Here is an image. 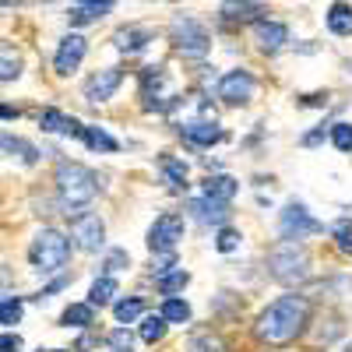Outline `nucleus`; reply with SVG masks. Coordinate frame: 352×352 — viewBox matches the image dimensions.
<instances>
[{"instance_id": "nucleus-8", "label": "nucleus", "mask_w": 352, "mask_h": 352, "mask_svg": "<svg viewBox=\"0 0 352 352\" xmlns=\"http://www.w3.org/2000/svg\"><path fill=\"white\" fill-rule=\"evenodd\" d=\"M71 236H74V243H78L81 250L96 254V250H102V243H106V226H102V219L92 215V212H78V215L71 219Z\"/></svg>"}, {"instance_id": "nucleus-7", "label": "nucleus", "mask_w": 352, "mask_h": 352, "mask_svg": "<svg viewBox=\"0 0 352 352\" xmlns=\"http://www.w3.org/2000/svg\"><path fill=\"white\" fill-rule=\"evenodd\" d=\"M184 240V215L176 212H166L152 222L148 229V250L152 254H166V250H176V243Z\"/></svg>"}, {"instance_id": "nucleus-31", "label": "nucleus", "mask_w": 352, "mask_h": 352, "mask_svg": "<svg viewBox=\"0 0 352 352\" xmlns=\"http://www.w3.org/2000/svg\"><path fill=\"white\" fill-rule=\"evenodd\" d=\"M331 141L338 152H352V124H335L331 127Z\"/></svg>"}, {"instance_id": "nucleus-12", "label": "nucleus", "mask_w": 352, "mask_h": 352, "mask_svg": "<svg viewBox=\"0 0 352 352\" xmlns=\"http://www.w3.org/2000/svg\"><path fill=\"white\" fill-rule=\"evenodd\" d=\"M187 212H194V219L204 222V226H222V222L229 219V204L204 194V197H194V201L187 204Z\"/></svg>"}, {"instance_id": "nucleus-32", "label": "nucleus", "mask_w": 352, "mask_h": 352, "mask_svg": "<svg viewBox=\"0 0 352 352\" xmlns=\"http://www.w3.org/2000/svg\"><path fill=\"white\" fill-rule=\"evenodd\" d=\"M236 247H240V232H236V229H219V236H215V250L232 254Z\"/></svg>"}, {"instance_id": "nucleus-5", "label": "nucleus", "mask_w": 352, "mask_h": 352, "mask_svg": "<svg viewBox=\"0 0 352 352\" xmlns=\"http://www.w3.org/2000/svg\"><path fill=\"white\" fill-rule=\"evenodd\" d=\"M169 39H173L176 53L187 56V60H201V56H208V50H212L208 28H204L197 18H187V14L173 18V25H169Z\"/></svg>"}, {"instance_id": "nucleus-20", "label": "nucleus", "mask_w": 352, "mask_h": 352, "mask_svg": "<svg viewBox=\"0 0 352 352\" xmlns=\"http://www.w3.org/2000/svg\"><path fill=\"white\" fill-rule=\"evenodd\" d=\"M236 190H240V184L232 180V176H208V180H204V194L219 197V201H226V204L236 197Z\"/></svg>"}, {"instance_id": "nucleus-33", "label": "nucleus", "mask_w": 352, "mask_h": 352, "mask_svg": "<svg viewBox=\"0 0 352 352\" xmlns=\"http://www.w3.org/2000/svg\"><path fill=\"white\" fill-rule=\"evenodd\" d=\"M109 349H113V352H131V349H134V335H131L127 328H116V331L109 335Z\"/></svg>"}, {"instance_id": "nucleus-16", "label": "nucleus", "mask_w": 352, "mask_h": 352, "mask_svg": "<svg viewBox=\"0 0 352 352\" xmlns=\"http://www.w3.org/2000/svg\"><path fill=\"white\" fill-rule=\"evenodd\" d=\"M184 138L190 144H201V148H212L226 138V131L215 124V120H194V124H184Z\"/></svg>"}, {"instance_id": "nucleus-37", "label": "nucleus", "mask_w": 352, "mask_h": 352, "mask_svg": "<svg viewBox=\"0 0 352 352\" xmlns=\"http://www.w3.org/2000/svg\"><path fill=\"white\" fill-rule=\"evenodd\" d=\"M127 264H131L127 250H113V254L106 257V268H109V272H120V268H127Z\"/></svg>"}, {"instance_id": "nucleus-1", "label": "nucleus", "mask_w": 352, "mask_h": 352, "mask_svg": "<svg viewBox=\"0 0 352 352\" xmlns=\"http://www.w3.org/2000/svg\"><path fill=\"white\" fill-rule=\"evenodd\" d=\"M307 320H310V303L296 292H289V296H278L275 303L261 310L254 331L264 345H289L303 335Z\"/></svg>"}, {"instance_id": "nucleus-3", "label": "nucleus", "mask_w": 352, "mask_h": 352, "mask_svg": "<svg viewBox=\"0 0 352 352\" xmlns=\"http://www.w3.org/2000/svg\"><path fill=\"white\" fill-rule=\"evenodd\" d=\"M28 261H32L36 272H43V275L60 272L64 264L71 261V240L64 236V232H56V229H39L32 247H28Z\"/></svg>"}, {"instance_id": "nucleus-15", "label": "nucleus", "mask_w": 352, "mask_h": 352, "mask_svg": "<svg viewBox=\"0 0 352 352\" xmlns=\"http://www.w3.org/2000/svg\"><path fill=\"white\" fill-rule=\"evenodd\" d=\"M257 14H264L261 4H254V0H226V4L219 8V18L226 25H247V21H261Z\"/></svg>"}, {"instance_id": "nucleus-4", "label": "nucleus", "mask_w": 352, "mask_h": 352, "mask_svg": "<svg viewBox=\"0 0 352 352\" xmlns=\"http://www.w3.org/2000/svg\"><path fill=\"white\" fill-rule=\"evenodd\" d=\"M268 268L278 282L292 285V282H303L310 275V257L300 247V240H282L278 247H272L268 254Z\"/></svg>"}, {"instance_id": "nucleus-22", "label": "nucleus", "mask_w": 352, "mask_h": 352, "mask_svg": "<svg viewBox=\"0 0 352 352\" xmlns=\"http://www.w3.org/2000/svg\"><path fill=\"white\" fill-rule=\"evenodd\" d=\"M159 169H162V176H166L169 187H187V166H184L180 159L162 155V159H159Z\"/></svg>"}, {"instance_id": "nucleus-17", "label": "nucleus", "mask_w": 352, "mask_h": 352, "mask_svg": "<svg viewBox=\"0 0 352 352\" xmlns=\"http://www.w3.org/2000/svg\"><path fill=\"white\" fill-rule=\"evenodd\" d=\"M39 127L50 131V134H78L81 138V124L74 116H64L60 109H43L39 113Z\"/></svg>"}, {"instance_id": "nucleus-24", "label": "nucleus", "mask_w": 352, "mask_h": 352, "mask_svg": "<svg viewBox=\"0 0 352 352\" xmlns=\"http://www.w3.org/2000/svg\"><path fill=\"white\" fill-rule=\"evenodd\" d=\"M187 282H190V275H187L184 268L166 272V275H159V278H155V285H159L162 296H176V292H184V289H187Z\"/></svg>"}, {"instance_id": "nucleus-19", "label": "nucleus", "mask_w": 352, "mask_h": 352, "mask_svg": "<svg viewBox=\"0 0 352 352\" xmlns=\"http://www.w3.org/2000/svg\"><path fill=\"white\" fill-rule=\"evenodd\" d=\"M328 28L335 36H352V8L342 4V0H335V4L328 8Z\"/></svg>"}, {"instance_id": "nucleus-9", "label": "nucleus", "mask_w": 352, "mask_h": 352, "mask_svg": "<svg viewBox=\"0 0 352 352\" xmlns=\"http://www.w3.org/2000/svg\"><path fill=\"white\" fill-rule=\"evenodd\" d=\"M254 74L250 71H243V67H236V71H229V74H222V81H219V99L226 102V106H247L250 99H254Z\"/></svg>"}, {"instance_id": "nucleus-10", "label": "nucleus", "mask_w": 352, "mask_h": 352, "mask_svg": "<svg viewBox=\"0 0 352 352\" xmlns=\"http://www.w3.org/2000/svg\"><path fill=\"white\" fill-rule=\"evenodd\" d=\"M124 85V71L120 67H106V71H99L96 78H88V85H85V99L92 102V106H99V102H109L113 96H116V88Z\"/></svg>"}, {"instance_id": "nucleus-2", "label": "nucleus", "mask_w": 352, "mask_h": 352, "mask_svg": "<svg viewBox=\"0 0 352 352\" xmlns=\"http://www.w3.org/2000/svg\"><path fill=\"white\" fill-rule=\"evenodd\" d=\"M53 180H56V197H60V204L67 208V215L74 208H85V204L96 197V190H99L96 173L85 169L81 162H60Z\"/></svg>"}, {"instance_id": "nucleus-23", "label": "nucleus", "mask_w": 352, "mask_h": 352, "mask_svg": "<svg viewBox=\"0 0 352 352\" xmlns=\"http://www.w3.org/2000/svg\"><path fill=\"white\" fill-rule=\"evenodd\" d=\"M116 278L113 275H102V278H96V285H92V292H88V303H96V307H106V303H113V296H116Z\"/></svg>"}, {"instance_id": "nucleus-30", "label": "nucleus", "mask_w": 352, "mask_h": 352, "mask_svg": "<svg viewBox=\"0 0 352 352\" xmlns=\"http://www.w3.org/2000/svg\"><path fill=\"white\" fill-rule=\"evenodd\" d=\"M18 320H21V300L18 296H4V303H0V324L14 328Z\"/></svg>"}, {"instance_id": "nucleus-35", "label": "nucleus", "mask_w": 352, "mask_h": 352, "mask_svg": "<svg viewBox=\"0 0 352 352\" xmlns=\"http://www.w3.org/2000/svg\"><path fill=\"white\" fill-rule=\"evenodd\" d=\"M335 240H338V247L342 250H352V219H342V222H335Z\"/></svg>"}, {"instance_id": "nucleus-28", "label": "nucleus", "mask_w": 352, "mask_h": 352, "mask_svg": "<svg viewBox=\"0 0 352 352\" xmlns=\"http://www.w3.org/2000/svg\"><path fill=\"white\" fill-rule=\"evenodd\" d=\"M166 328H169V320L162 317V310H159V314H152V317H144V324H141V342L155 345V342L166 335Z\"/></svg>"}, {"instance_id": "nucleus-38", "label": "nucleus", "mask_w": 352, "mask_h": 352, "mask_svg": "<svg viewBox=\"0 0 352 352\" xmlns=\"http://www.w3.org/2000/svg\"><path fill=\"white\" fill-rule=\"evenodd\" d=\"M18 349H21V338L4 331V338H0V352H18Z\"/></svg>"}, {"instance_id": "nucleus-11", "label": "nucleus", "mask_w": 352, "mask_h": 352, "mask_svg": "<svg viewBox=\"0 0 352 352\" xmlns=\"http://www.w3.org/2000/svg\"><path fill=\"white\" fill-rule=\"evenodd\" d=\"M85 53H88V43H85L81 36H64L60 46H56V56H53L56 74H71V71H78V64L85 60Z\"/></svg>"}, {"instance_id": "nucleus-41", "label": "nucleus", "mask_w": 352, "mask_h": 352, "mask_svg": "<svg viewBox=\"0 0 352 352\" xmlns=\"http://www.w3.org/2000/svg\"><path fill=\"white\" fill-rule=\"evenodd\" d=\"M39 352H46V349H39Z\"/></svg>"}, {"instance_id": "nucleus-26", "label": "nucleus", "mask_w": 352, "mask_h": 352, "mask_svg": "<svg viewBox=\"0 0 352 352\" xmlns=\"http://www.w3.org/2000/svg\"><path fill=\"white\" fill-rule=\"evenodd\" d=\"M113 314H116L120 324H134V320L144 314V300L141 296H127V300H120V303L113 307Z\"/></svg>"}, {"instance_id": "nucleus-40", "label": "nucleus", "mask_w": 352, "mask_h": 352, "mask_svg": "<svg viewBox=\"0 0 352 352\" xmlns=\"http://www.w3.org/2000/svg\"><path fill=\"white\" fill-rule=\"evenodd\" d=\"M349 352H352V345H349Z\"/></svg>"}, {"instance_id": "nucleus-39", "label": "nucleus", "mask_w": 352, "mask_h": 352, "mask_svg": "<svg viewBox=\"0 0 352 352\" xmlns=\"http://www.w3.org/2000/svg\"><path fill=\"white\" fill-rule=\"evenodd\" d=\"M317 141H324V127H320V131H310V134L303 138V144H307V148H310V144H317Z\"/></svg>"}, {"instance_id": "nucleus-29", "label": "nucleus", "mask_w": 352, "mask_h": 352, "mask_svg": "<svg viewBox=\"0 0 352 352\" xmlns=\"http://www.w3.org/2000/svg\"><path fill=\"white\" fill-rule=\"evenodd\" d=\"M4 152H8V155H21L25 166H32V162L39 159V152L32 148V144L21 141V138H11V134H4Z\"/></svg>"}, {"instance_id": "nucleus-13", "label": "nucleus", "mask_w": 352, "mask_h": 352, "mask_svg": "<svg viewBox=\"0 0 352 352\" xmlns=\"http://www.w3.org/2000/svg\"><path fill=\"white\" fill-rule=\"evenodd\" d=\"M152 39H155L152 28H144V25H127V28H116L113 46L120 50V53H127V56H134V53H141L144 46H148Z\"/></svg>"}, {"instance_id": "nucleus-21", "label": "nucleus", "mask_w": 352, "mask_h": 352, "mask_svg": "<svg viewBox=\"0 0 352 352\" xmlns=\"http://www.w3.org/2000/svg\"><path fill=\"white\" fill-rule=\"evenodd\" d=\"M81 141H85L92 152H116V148H120V141L109 138L102 127H81Z\"/></svg>"}, {"instance_id": "nucleus-25", "label": "nucleus", "mask_w": 352, "mask_h": 352, "mask_svg": "<svg viewBox=\"0 0 352 352\" xmlns=\"http://www.w3.org/2000/svg\"><path fill=\"white\" fill-rule=\"evenodd\" d=\"M187 352H229L226 342L212 331H201V335H190L187 338Z\"/></svg>"}, {"instance_id": "nucleus-6", "label": "nucleus", "mask_w": 352, "mask_h": 352, "mask_svg": "<svg viewBox=\"0 0 352 352\" xmlns=\"http://www.w3.org/2000/svg\"><path fill=\"white\" fill-rule=\"evenodd\" d=\"M324 226H320L300 201H292L285 204V212L278 215V232H282V240H307L314 236V232H320Z\"/></svg>"}, {"instance_id": "nucleus-18", "label": "nucleus", "mask_w": 352, "mask_h": 352, "mask_svg": "<svg viewBox=\"0 0 352 352\" xmlns=\"http://www.w3.org/2000/svg\"><path fill=\"white\" fill-rule=\"evenodd\" d=\"M96 320V303H71L60 317L64 328H88Z\"/></svg>"}, {"instance_id": "nucleus-34", "label": "nucleus", "mask_w": 352, "mask_h": 352, "mask_svg": "<svg viewBox=\"0 0 352 352\" xmlns=\"http://www.w3.org/2000/svg\"><path fill=\"white\" fill-rule=\"evenodd\" d=\"M78 4L92 14V18H102V14H109V11L116 8V0H78Z\"/></svg>"}, {"instance_id": "nucleus-14", "label": "nucleus", "mask_w": 352, "mask_h": 352, "mask_svg": "<svg viewBox=\"0 0 352 352\" xmlns=\"http://www.w3.org/2000/svg\"><path fill=\"white\" fill-rule=\"evenodd\" d=\"M254 36H257V46L264 53H275L289 43V28L282 21H264L261 18V21H254Z\"/></svg>"}, {"instance_id": "nucleus-36", "label": "nucleus", "mask_w": 352, "mask_h": 352, "mask_svg": "<svg viewBox=\"0 0 352 352\" xmlns=\"http://www.w3.org/2000/svg\"><path fill=\"white\" fill-rule=\"evenodd\" d=\"M21 64H18V56H11V46H4V71H0V78L4 81H14L21 71H18Z\"/></svg>"}, {"instance_id": "nucleus-27", "label": "nucleus", "mask_w": 352, "mask_h": 352, "mask_svg": "<svg viewBox=\"0 0 352 352\" xmlns=\"http://www.w3.org/2000/svg\"><path fill=\"white\" fill-rule=\"evenodd\" d=\"M162 317L169 320V324H187V320H190V303L187 300H176V296H166Z\"/></svg>"}]
</instances>
